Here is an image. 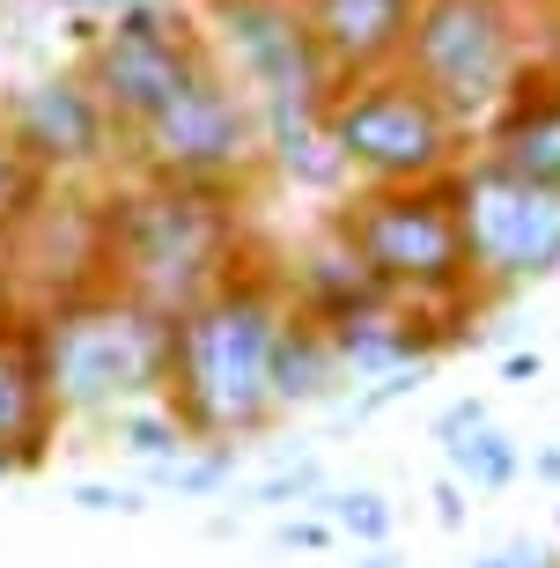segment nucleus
I'll use <instances>...</instances> for the list:
<instances>
[{"label": "nucleus", "instance_id": "1", "mask_svg": "<svg viewBox=\"0 0 560 568\" xmlns=\"http://www.w3.org/2000/svg\"><path fill=\"white\" fill-rule=\"evenodd\" d=\"M288 274L273 252H251L222 288H207L192 311L170 317V377L163 406L185 422L192 443H266L281 428L273 406V362L288 333Z\"/></svg>", "mask_w": 560, "mask_h": 568}, {"label": "nucleus", "instance_id": "2", "mask_svg": "<svg viewBox=\"0 0 560 568\" xmlns=\"http://www.w3.org/2000/svg\"><path fill=\"white\" fill-rule=\"evenodd\" d=\"M251 252V192L163 185L133 170L104 178V281L147 311H192Z\"/></svg>", "mask_w": 560, "mask_h": 568}, {"label": "nucleus", "instance_id": "3", "mask_svg": "<svg viewBox=\"0 0 560 568\" xmlns=\"http://www.w3.org/2000/svg\"><path fill=\"white\" fill-rule=\"evenodd\" d=\"M38 325V355H44V384L60 399V422H111L119 406L163 399L170 377V317L133 303L125 288L96 281V288L67 295L30 311Z\"/></svg>", "mask_w": 560, "mask_h": 568}, {"label": "nucleus", "instance_id": "4", "mask_svg": "<svg viewBox=\"0 0 560 568\" xmlns=\"http://www.w3.org/2000/svg\"><path fill=\"white\" fill-rule=\"evenodd\" d=\"M325 222L347 236L354 258H362L398 303L436 311V317H450V325H479L487 295H479V281H472V258H465L450 178H442V185H354L325 207Z\"/></svg>", "mask_w": 560, "mask_h": 568}, {"label": "nucleus", "instance_id": "5", "mask_svg": "<svg viewBox=\"0 0 560 568\" xmlns=\"http://www.w3.org/2000/svg\"><path fill=\"white\" fill-rule=\"evenodd\" d=\"M325 133L347 163V185H442L472 155V126H457L406 67L339 82L325 97Z\"/></svg>", "mask_w": 560, "mask_h": 568}, {"label": "nucleus", "instance_id": "6", "mask_svg": "<svg viewBox=\"0 0 560 568\" xmlns=\"http://www.w3.org/2000/svg\"><path fill=\"white\" fill-rule=\"evenodd\" d=\"M406 74H414L457 126H472L539 67L531 44V0H414L406 30Z\"/></svg>", "mask_w": 560, "mask_h": 568}, {"label": "nucleus", "instance_id": "7", "mask_svg": "<svg viewBox=\"0 0 560 568\" xmlns=\"http://www.w3.org/2000/svg\"><path fill=\"white\" fill-rule=\"evenodd\" d=\"M125 170L163 178V185H214V192H251L266 185V148H258V104L236 74L207 60L163 111H147L125 133Z\"/></svg>", "mask_w": 560, "mask_h": 568}, {"label": "nucleus", "instance_id": "8", "mask_svg": "<svg viewBox=\"0 0 560 568\" xmlns=\"http://www.w3.org/2000/svg\"><path fill=\"white\" fill-rule=\"evenodd\" d=\"M450 200H457L465 258H472V281L487 303L560 274V185L517 178V170H501L495 155L472 148L450 178Z\"/></svg>", "mask_w": 560, "mask_h": 568}, {"label": "nucleus", "instance_id": "9", "mask_svg": "<svg viewBox=\"0 0 560 568\" xmlns=\"http://www.w3.org/2000/svg\"><path fill=\"white\" fill-rule=\"evenodd\" d=\"M207 60H214V38H207V16L192 0L125 8V16L96 22V38L74 52L82 82L96 89V104L111 111L119 133H133L147 111H163Z\"/></svg>", "mask_w": 560, "mask_h": 568}, {"label": "nucleus", "instance_id": "10", "mask_svg": "<svg viewBox=\"0 0 560 568\" xmlns=\"http://www.w3.org/2000/svg\"><path fill=\"white\" fill-rule=\"evenodd\" d=\"M200 16H207L214 60L236 74L258 119H310L339 89L303 22V0H200Z\"/></svg>", "mask_w": 560, "mask_h": 568}, {"label": "nucleus", "instance_id": "11", "mask_svg": "<svg viewBox=\"0 0 560 568\" xmlns=\"http://www.w3.org/2000/svg\"><path fill=\"white\" fill-rule=\"evenodd\" d=\"M0 126L22 141V155L52 178V185H104L125 170V133L82 82V67H44L30 82L0 97Z\"/></svg>", "mask_w": 560, "mask_h": 568}, {"label": "nucleus", "instance_id": "12", "mask_svg": "<svg viewBox=\"0 0 560 568\" xmlns=\"http://www.w3.org/2000/svg\"><path fill=\"white\" fill-rule=\"evenodd\" d=\"M96 281H104V185H52V200L0 244V303L44 311Z\"/></svg>", "mask_w": 560, "mask_h": 568}, {"label": "nucleus", "instance_id": "13", "mask_svg": "<svg viewBox=\"0 0 560 568\" xmlns=\"http://www.w3.org/2000/svg\"><path fill=\"white\" fill-rule=\"evenodd\" d=\"M60 399L44 384V355H38V325L30 311L0 303V480H22L52 458L60 443Z\"/></svg>", "mask_w": 560, "mask_h": 568}, {"label": "nucleus", "instance_id": "14", "mask_svg": "<svg viewBox=\"0 0 560 568\" xmlns=\"http://www.w3.org/2000/svg\"><path fill=\"white\" fill-rule=\"evenodd\" d=\"M479 155H495L501 170L517 178H539V185H560V67H531L509 97H501L472 133Z\"/></svg>", "mask_w": 560, "mask_h": 568}, {"label": "nucleus", "instance_id": "15", "mask_svg": "<svg viewBox=\"0 0 560 568\" xmlns=\"http://www.w3.org/2000/svg\"><path fill=\"white\" fill-rule=\"evenodd\" d=\"M281 274H288V303L310 317V325H325V333H333V325H354V317H369V311H384V303H398V295L354 258V244L333 230V222H325L310 244H295V252L281 258Z\"/></svg>", "mask_w": 560, "mask_h": 568}, {"label": "nucleus", "instance_id": "16", "mask_svg": "<svg viewBox=\"0 0 560 568\" xmlns=\"http://www.w3.org/2000/svg\"><path fill=\"white\" fill-rule=\"evenodd\" d=\"M303 22L333 67V82H354V74H384L406 60L414 0H303Z\"/></svg>", "mask_w": 560, "mask_h": 568}, {"label": "nucleus", "instance_id": "17", "mask_svg": "<svg viewBox=\"0 0 560 568\" xmlns=\"http://www.w3.org/2000/svg\"><path fill=\"white\" fill-rule=\"evenodd\" d=\"M339 392H347V369H339L333 333L295 311L288 333H281V362H273V406H281V422H288V414H317V406H333Z\"/></svg>", "mask_w": 560, "mask_h": 568}, {"label": "nucleus", "instance_id": "18", "mask_svg": "<svg viewBox=\"0 0 560 568\" xmlns=\"http://www.w3.org/2000/svg\"><path fill=\"white\" fill-rule=\"evenodd\" d=\"M442 473H457L472 495H501V487H517V473H523V443L501 422H479L472 436L442 443Z\"/></svg>", "mask_w": 560, "mask_h": 568}, {"label": "nucleus", "instance_id": "19", "mask_svg": "<svg viewBox=\"0 0 560 568\" xmlns=\"http://www.w3.org/2000/svg\"><path fill=\"white\" fill-rule=\"evenodd\" d=\"M104 428V443L111 450H125L133 465H170L177 450H192V436H185V422L170 414L163 399H141V406H119L111 422H96Z\"/></svg>", "mask_w": 560, "mask_h": 568}, {"label": "nucleus", "instance_id": "20", "mask_svg": "<svg viewBox=\"0 0 560 568\" xmlns=\"http://www.w3.org/2000/svg\"><path fill=\"white\" fill-rule=\"evenodd\" d=\"M236 465H244L236 443H192L170 465H147V487L155 495H177V503H214L222 487H236Z\"/></svg>", "mask_w": 560, "mask_h": 568}, {"label": "nucleus", "instance_id": "21", "mask_svg": "<svg viewBox=\"0 0 560 568\" xmlns=\"http://www.w3.org/2000/svg\"><path fill=\"white\" fill-rule=\"evenodd\" d=\"M317 517H325L339 539H354V547H391V525H398L384 487H325Z\"/></svg>", "mask_w": 560, "mask_h": 568}, {"label": "nucleus", "instance_id": "22", "mask_svg": "<svg viewBox=\"0 0 560 568\" xmlns=\"http://www.w3.org/2000/svg\"><path fill=\"white\" fill-rule=\"evenodd\" d=\"M44 200H52V178H44V170L22 155L16 133L0 126V244H8V236H16L22 222L44 207Z\"/></svg>", "mask_w": 560, "mask_h": 568}, {"label": "nucleus", "instance_id": "23", "mask_svg": "<svg viewBox=\"0 0 560 568\" xmlns=\"http://www.w3.org/2000/svg\"><path fill=\"white\" fill-rule=\"evenodd\" d=\"M317 503H325V458L317 450H295L288 465H273L266 480L244 495V509H281V517L288 509H317Z\"/></svg>", "mask_w": 560, "mask_h": 568}, {"label": "nucleus", "instance_id": "24", "mask_svg": "<svg viewBox=\"0 0 560 568\" xmlns=\"http://www.w3.org/2000/svg\"><path fill=\"white\" fill-rule=\"evenodd\" d=\"M74 509H89V517H141L147 495L141 487H111V480H74Z\"/></svg>", "mask_w": 560, "mask_h": 568}, {"label": "nucleus", "instance_id": "25", "mask_svg": "<svg viewBox=\"0 0 560 568\" xmlns=\"http://www.w3.org/2000/svg\"><path fill=\"white\" fill-rule=\"evenodd\" d=\"M333 539H339V531L325 525L317 509H295V517H281V525H273V547H288V554H325Z\"/></svg>", "mask_w": 560, "mask_h": 568}, {"label": "nucleus", "instance_id": "26", "mask_svg": "<svg viewBox=\"0 0 560 568\" xmlns=\"http://www.w3.org/2000/svg\"><path fill=\"white\" fill-rule=\"evenodd\" d=\"M472 568H560L553 547H539V539H501L495 554H479Z\"/></svg>", "mask_w": 560, "mask_h": 568}, {"label": "nucleus", "instance_id": "27", "mask_svg": "<svg viewBox=\"0 0 560 568\" xmlns=\"http://www.w3.org/2000/svg\"><path fill=\"white\" fill-rule=\"evenodd\" d=\"M479 422H495V406L479 399V392H465V399H450V406L436 414V443H450V436H472Z\"/></svg>", "mask_w": 560, "mask_h": 568}, {"label": "nucleus", "instance_id": "28", "mask_svg": "<svg viewBox=\"0 0 560 568\" xmlns=\"http://www.w3.org/2000/svg\"><path fill=\"white\" fill-rule=\"evenodd\" d=\"M465 495H472V487L457 480V473H442V480L428 487V503H436V525L442 531H465Z\"/></svg>", "mask_w": 560, "mask_h": 568}, {"label": "nucleus", "instance_id": "29", "mask_svg": "<svg viewBox=\"0 0 560 568\" xmlns=\"http://www.w3.org/2000/svg\"><path fill=\"white\" fill-rule=\"evenodd\" d=\"M52 16H96V22H111V16H125V8H155V0H44Z\"/></svg>", "mask_w": 560, "mask_h": 568}, {"label": "nucleus", "instance_id": "30", "mask_svg": "<svg viewBox=\"0 0 560 568\" xmlns=\"http://www.w3.org/2000/svg\"><path fill=\"white\" fill-rule=\"evenodd\" d=\"M539 369H546L539 347H517V355H501V377H509V384H539Z\"/></svg>", "mask_w": 560, "mask_h": 568}, {"label": "nucleus", "instance_id": "31", "mask_svg": "<svg viewBox=\"0 0 560 568\" xmlns=\"http://www.w3.org/2000/svg\"><path fill=\"white\" fill-rule=\"evenodd\" d=\"M531 473H539V480H546V487H560V443H546L539 458H531Z\"/></svg>", "mask_w": 560, "mask_h": 568}, {"label": "nucleus", "instance_id": "32", "mask_svg": "<svg viewBox=\"0 0 560 568\" xmlns=\"http://www.w3.org/2000/svg\"><path fill=\"white\" fill-rule=\"evenodd\" d=\"M354 568H398V554L391 547H362V554H354Z\"/></svg>", "mask_w": 560, "mask_h": 568}, {"label": "nucleus", "instance_id": "33", "mask_svg": "<svg viewBox=\"0 0 560 568\" xmlns=\"http://www.w3.org/2000/svg\"><path fill=\"white\" fill-rule=\"evenodd\" d=\"M539 8H546V16H553V22H560V0H539Z\"/></svg>", "mask_w": 560, "mask_h": 568}, {"label": "nucleus", "instance_id": "34", "mask_svg": "<svg viewBox=\"0 0 560 568\" xmlns=\"http://www.w3.org/2000/svg\"><path fill=\"white\" fill-rule=\"evenodd\" d=\"M553 525H560V517H553Z\"/></svg>", "mask_w": 560, "mask_h": 568}]
</instances>
